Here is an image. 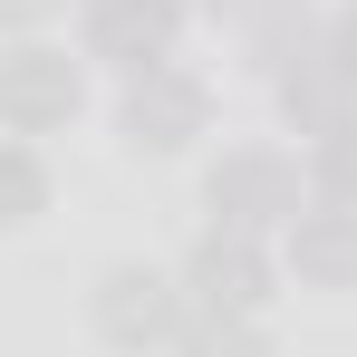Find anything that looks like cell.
<instances>
[{
    "label": "cell",
    "instance_id": "obj_1",
    "mask_svg": "<svg viewBox=\"0 0 357 357\" xmlns=\"http://www.w3.org/2000/svg\"><path fill=\"white\" fill-rule=\"evenodd\" d=\"M68 107H77L68 49H10V59H0V126H10V135H39V126H59Z\"/></svg>",
    "mask_w": 357,
    "mask_h": 357
},
{
    "label": "cell",
    "instance_id": "obj_2",
    "mask_svg": "<svg viewBox=\"0 0 357 357\" xmlns=\"http://www.w3.org/2000/svg\"><path fill=\"white\" fill-rule=\"evenodd\" d=\"M97 328H107L116 348H165V338H183V290L155 280V271H107Z\"/></svg>",
    "mask_w": 357,
    "mask_h": 357
},
{
    "label": "cell",
    "instance_id": "obj_3",
    "mask_svg": "<svg viewBox=\"0 0 357 357\" xmlns=\"http://www.w3.org/2000/svg\"><path fill=\"white\" fill-rule=\"evenodd\" d=\"M183 290H193V309H203V319H251V309H261V290H271V271H261L251 232H213L203 251H193Z\"/></svg>",
    "mask_w": 357,
    "mask_h": 357
},
{
    "label": "cell",
    "instance_id": "obj_4",
    "mask_svg": "<svg viewBox=\"0 0 357 357\" xmlns=\"http://www.w3.org/2000/svg\"><path fill=\"white\" fill-rule=\"evenodd\" d=\"M213 213H222V232H261V222H299V174L280 155H232L222 174H213Z\"/></svg>",
    "mask_w": 357,
    "mask_h": 357
},
{
    "label": "cell",
    "instance_id": "obj_5",
    "mask_svg": "<svg viewBox=\"0 0 357 357\" xmlns=\"http://www.w3.org/2000/svg\"><path fill=\"white\" fill-rule=\"evenodd\" d=\"M87 49L116 68H165L174 49V0H87Z\"/></svg>",
    "mask_w": 357,
    "mask_h": 357
},
{
    "label": "cell",
    "instance_id": "obj_6",
    "mask_svg": "<svg viewBox=\"0 0 357 357\" xmlns=\"http://www.w3.org/2000/svg\"><path fill=\"white\" fill-rule=\"evenodd\" d=\"M126 135L135 145H183V135H203V87L183 77V68H135V97H126Z\"/></svg>",
    "mask_w": 357,
    "mask_h": 357
},
{
    "label": "cell",
    "instance_id": "obj_7",
    "mask_svg": "<svg viewBox=\"0 0 357 357\" xmlns=\"http://www.w3.org/2000/svg\"><path fill=\"white\" fill-rule=\"evenodd\" d=\"M290 261H299L309 290H348V280H357V213H348V203L299 213V222H290Z\"/></svg>",
    "mask_w": 357,
    "mask_h": 357
},
{
    "label": "cell",
    "instance_id": "obj_8",
    "mask_svg": "<svg viewBox=\"0 0 357 357\" xmlns=\"http://www.w3.org/2000/svg\"><path fill=\"white\" fill-rule=\"evenodd\" d=\"M49 203V174H39V155L29 145H0V222H29Z\"/></svg>",
    "mask_w": 357,
    "mask_h": 357
},
{
    "label": "cell",
    "instance_id": "obj_9",
    "mask_svg": "<svg viewBox=\"0 0 357 357\" xmlns=\"http://www.w3.org/2000/svg\"><path fill=\"white\" fill-rule=\"evenodd\" d=\"M319 193L328 203H357V116L319 126Z\"/></svg>",
    "mask_w": 357,
    "mask_h": 357
},
{
    "label": "cell",
    "instance_id": "obj_10",
    "mask_svg": "<svg viewBox=\"0 0 357 357\" xmlns=\"http://www.w3.org/2000/svg\"><path fill=\"white\" fill-rule=\"evenodd\" d=\"M183 357H271V348L251 319H203V328H183Z\"/></svg>",
    "mask_w": 357,
    "mask_h": 357
},
{
    "label": "cell",
    "instance_id": "obj_11",
    "mask_svg": "<svg viewBox=\"0 0 357 357\" xmlns=\"http://www.w3.org/2000/svg\"><path fill=\"white\" fill-rule=\"evenodd\" d=\"M213 10H261V0H213Z\"/></svg>",
    "mask_w": 357,
    "mask_h": 357
}]
</instances>
